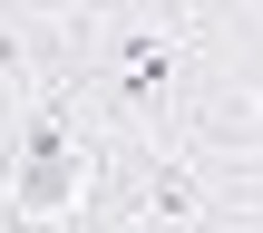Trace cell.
<instances>
[{"label": "cell", "mask_w": 263, "mask_h": 233, "mask_svg": "<svg viewBox=\"0 0 263 233\" xmlns=\"http://www.w3.org/2000/svg\"><path fill=\"white\" fill-rule=\"evenodd\" d=\"M88 175H98V126L78 117L68 88H39V97L10 117L0 224H10V233H78V214H88Z\"/></svg>", "instance_id": "cell-2"}, {"label": "cell", "mask_w": 263, "mask_h": 233, "mask_svg": "<svg viewBox=\"0 0 263 233\" xmlns=\"http://www.w3.org/2000/svg\"><path fill=\"white\" fill-rule=\"evenodd\" d=\"M215 78H224V58H215L205 19L185 0H137L117 19V39L68 78V97H78V117L98 136H156V146H176Z\"/></svg>", "instance_id": "cell-1"}, {"label": "cell", "mask_w": 263, "mask_h": 233, "mask_svg": "<svg viewBox=\"0 0 263 233\" xmlns=\"http://www.w3.org/2000/svg\"><path fill=\"white\" fill-rule=\"evenodd\" d=\"M224 88H234V107L263 126V39L254 49H224Z\"/></svg>", "instance_id": "cell-3"}]
</instances>
